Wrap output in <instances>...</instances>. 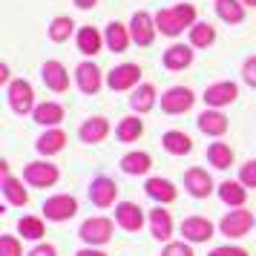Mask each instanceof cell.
<instances>
[{
    "instance_id": "cell-1",
    "label": "cell",
    "mask_w": 256,
    "mask_h": 256,
    "mask_svg": "<svg viewBox=\"0 0 256 256\" xmlns=\"http://www.w3.org/2000/svg\"><path fill=\"white\" fill-rule=\"evenodd\" d=\"M193 24H196V6H193V3H178L173 9H162V12L156 14L158 32L167 35V38H178Z\"/></svg>"
},
{
    "instance_id": "cell-2",
    "label": "cell",
    "mask_w": 256,
    "mask_h": 256,
    "mask_svg": "<svg viewBox=\"0 0 256 256\" xmlns=\"http://www.w3.org/2000/svg\"><path fill=\"white\" fill-rule=\"evenodd\" d=\"M6 98H9V106H12L14 116H29V112H35V90H32V84L26 81V78H18L6 86Z\"/></svg>"
},
{
    "instance_id": "cell-3",
    "label": "cell",
    "mask_w": 256,
    "mask_h": 256,
    "mask_svg": "<svg viewBox=\"0 0 256 256\" xmlns=\"http://www.w3.org/2000/svg\"><path fill=\"white\" fill-rule=\"evenodd\" d=\"M60 178V170L55 164L49 162H29L24 167V182L29 187H40V190H46V187H55Z\"/></svg>"
},
{
    "instance_id": "cell-4",
    "label": "cell",
    "mask_w": 256,
    "mask_h": 256,
    "mask_svg": "<svg viewBox=\"0 0 256 256\" xmlns=\"http://www.w3.org/2000/svg\"><path fill=\"white\" fill-rule=\"evenodd\" d=\"M78 236H81L90 248L106 244L110 239H112V219H106V216H90V219L81 224Z\"/></svg>"
},
{
    "instance_id": "cell-5",
    "label": "cell",
    "mask_w": 256,
    "mask_h": 256,
    "mask_svg": "<svg viewBox=\"0 0 256 256\" xmlns=\"http://www.w3.org/2000/svg\"><path fill=\"white\" fill-rule=\"evenodd\" d=\"M256 222H254V213L250 210H244V208H233L230 213H224L219 222V230L228 236V239H242L244 233L254 228Z\"/></svg>"
},
{
    "instance_id": "cell-6",
    "label": "cell",
    "mask_w": 256,
    "mask_h": 256,
    "mask_svg": "<svg viewBox=\"0 0 256 256\" xmlns=\"http://www.w3.org/2000/svg\"><path fill=\"white\" fill-rule=\"evenodd\" d=\"M193 104H196V95L187 86H170L162 95V112H167V116H182L187 110H193Z\"/></svg>"
},
{
    "instance_id": "cell-7",
    "label": "cell",
    "mask_w": 256,
    "mask_h": 256,
    "mask_svg": "<svg viewBox=\"0 0 256 256\" xmlns=\"http://www.w3.org/2000/svg\"><path fill=\"white\" fill-rule=\"evenodd\" d=\"M141 81V66L138 64H121L106 75V86L112 92H127V90H136Z\"/></svg>"
},
{
    "instance_id": "cell-8",
    "label": "cell",
    "mask_w": 256,
    "mask_h": 256,
    "mask_svg": "<svg viewBox=\"0 0 256 256\" xmlns=\"http://www.w3.org/2000/svg\"><path fill=\"white\" fill-rule=\"evenodd\" d=\"M78 213V198L75 196H66V193H58L44 202V216L46 222H66Z\"/></svg>"
},
{
    "instance_id": "cell-9",
    "label": "cell",
    "mask_w": 256,
    "mask_h": 256,
    "mask_svg": "<svg viewBox=\"0 0 256 256\" xmlns=\"http://www.w3.org/2000/svg\"><path fill=\"white\" fill-rule=\"evenodd\" d=\"M156 32H158V26H156V18H152V14L136 12L132 18H130V35H132V44H138V46H152Z\"/></svg>"
},
{
    "instance_id": "cell-10",
    "label": "cell",
    "mask_w": 256,
    "mask_h": 256,
    "mask_svg": "<svg viewBox=\"0 0 256 256\" xmlns=\"http://www.w3.org/2000/svg\"><path fill=\"white\" fill-rule=\"evenodd\" d=\"M204 104L213 106V110H222V106H228L233 104L236 98H239V84H233V81H216V84H210L208 90H204Z\"/></svg>"
},
{
    "instance_id": "cell-11",
    "label": "cell",
    "mask_w": 256,
    "mask_h": 256,
    "mask_svg": "<svg viewBox=\"0 0 256 256\" xmlns=\"http://www.w3.org/2000/svg\"><path fill=\"white\" fill-rule=\"evenodd\" d=\"M213 233H216V228H213V222L204 219V216H187V219L182 222V236H184V242H190V244L208 242V239H213Z\"/></svg>"
},
{
    "instance_id": "cell-12",
    "label": "cell",
    "mask_w": 256,
    "mask_h": 256,
    "mask_svg": "<svg viewBox=\"0 0 256 256\" xmlns=\"http://www.w3.org/2000/svg\"><path fill=\"white\" fill-rule=\"evenodd\" d=\"M116 224L127 233H138L144 228V210L136 202H118L116 204Z\"/></svg>"
},
{
    "instance_id": "cell-13",
    "label": "cell",
    "mask_w": 256,
    "mask_h": 256,
    "mask_svg": "<svg viewBox=\"0 0 256 256\" xmlns=\"http://www.w3.org/2000/svg\"><path fill=\"white\" fill-rule=\"evenodd\" d=\"M75 84H78V90L84 95H98V90L104 86V75H101V70L95 66L92 60H84L75 70Z\"/></svg>"
},
{
    "instance_id": "cell-14",
    "label": "cell",
    "mask_w": 256,
    "mask_h": 256,
    "mask_svg": "<svg viewBox=\"0 0 256 256\" xmlns=\"http://www.w3.org/2000/svg\"><path fill=\"white\" fill-rule=\"evenodd\" d=\"M118 198V184L112 178H106V176H98L92 178V184H90V202H92L95 208H112Z\"/></svg>"
},
{
    "instance_id": "cell-15",
    "label": "cell",
    "mask_w": 256,
    "mask_h": 256,
    "mask_svg": "<svg viewBox=\"0 0 256 256\" xmlns=\"http://www.w3.org/2000/svg\"><path fill=\"white\" fill-rule=\"evenodd\" d=\"M184 187L187 193L193 198H208L216 187H213V178H210L208 170H202V167H190L184 173Z\"/></svg>"
},
{
    "instance_id": "cell-16",
    "label": "cell",
    "mask_w": 256,
    "mask_h": 256,
    "mask_svg": "<svg viewBox=\"0 0 256 256\" xmlns=\"http://www.w3.org/2000/svg\"><path fill=\"white\" fill-rule=\"evenodd\" d=\"M40 78H44V84L52 92H66L70 90V72H66V66L60 60H46L40 66Z\"/></svg>"
},
{
    "instance_id": "cell-17",
    "label": "cell",
    "mask_w": 256,
    "mask_h": 256,
    "mask_svg": "<svg viewBox=\"0 0 256 256\" xmlns=\"http://www.w3.org/2000/svg\"><path fill=\"white\" fill-rule=\"evenodd\" d=\"M144 193L156 202V204H173L176 202V187L173 182H167V178H162V176H152V178H147L144 182Z\"/></svg>"
},
{
    "instance_id": "cell-18",
    "label": "cell",
    "mask_w": 256,
    "mask_h": 256,
    "mask_svg": "<svg viewBox=\"0 0 256 256\" xmlns=\"http://www.w3.org/2000/svg\"><path fill=\"white\" fill-rule=\"evenodd\" d=\"M196 124L204 136H213V138H222V136L228 132V127H230V124H228V116L219 112V110H213V106L204 110V112L196 118Z\"/></svg>"
},
{
    "instance_id": "cell-19",
    "label": "cell",
    "mask_w": 256,
    "mask_h": 256,
    "mask_svg": "<svg viewBox=\"0 0 256 256\" xmlns=\"http://www.w3.org/2000/svg\"><path fill=\"white\" fill-rule=\"evenodd\" d=\"M106 136H110V121H106L104 116L86 118L81 124V130H78V138H81L84 144H101Z\"/></svg>"
},
{
    "instance_id": "cell-20",
    "label": "cell",
    "mask_w": 256,
    "mask_h": 256,
    "mask_svg": "<svg viewBox=\"0 0 256 256\" xmlns=\"http://www.w3.org/2000/svg\"><path fill=\"white\" fill-rule=\"evenodd\" d=\"M150 230L158 242H167L173 236V216H170V210H164V204H156L150 210Z\"/></svg>"
},
{
    "instance_id": "cell-21",
    "label": "cell",
    "mask_w": 256,
    "mask_h": 256,
    "mask_svg": "<svg viewBox=\"0 0 256 256\" xmlns=\"http://www.w3.org/2000/svg\"><path fill=\"white\" fill-rule=\"evenodd\" d=\"M104 40H106V49H112V52H127L130 44H132L130 26L118 24V20L106 24V29H104Z\"/></svg>"
},
{
    "instance_id": "cell-22",
    "label": "cell",
    "mask_w": 256,
    "mask_h": 256,
    "mask_svg": "<svg viewBox=\"0 0 256 256\" xmlns=\"http://www.w3.org/2000/svg\"><path fill=\"white\" fill-rule=\"evenodd\" d=\"M162 147L170 156H190L193 152V138L187 136L184 130H167L162 136Z\"/></svg>"
},
{
    "instance_id": "cell-23",
    "label": "cell",
    "mask_w": 256,
    "mask_h": 256,
    "mask_svg": "<svg viewBox=\"0 0 256 256\" xmlns=\"http://www.w3.org/2000/svg\"><path fill=\"white\" fill-rule=\"evenodd\" d=\"M216 190H219V198L228 208H244V202H248V187H244L239 178H236V182L228 178V182H222Z\"/></svg>"
},
{
    "instance_id": "cell-24",
    "label": "cell",
    "mask_w": 256,
    "mask_h": 256,
    "mask_svg": "<svg viewBox=\"0 0 256 256\" xmlns=\"http://www.w3.org/2000/svg\"><path fill=\"white\" fill-rule=\"evenodd\" d=\"M64 147H66V132L58 130V127H46V132L35 141V150L40 152V156H55V152H60Z\"/></svg>"
},
{
    "instance_id": "cell-25",
    "label": "cell",
    "mask_w": 256,
    "mask_h": 256,
    "mask_svg": "<svg viewBox=\"0 0 256 256\" xmlns=\"http://www.w3.org/2000/svg\"><path fill=\"white\" fill-rule=\"evenodd\" d=\"M162 64L167 66L170 72H178V70H187L190 64H193V49L184 46V44H173V46L164 52Z\"/></svg>"
},
{
    "instance_id": "cell-26",
    "label": "cell",
    "mask_w": 256,
    "mask_h": 256,
    "mask_svg": "<svg viewBox=\"0 0 256 256\" xmlns=\"http://www.w3.org/2000/svg\"><path fill=\"white\" fill-rule=\"evenodd\" d=\"M32 118H35L40 127H58L60 121L66 118V112H64V106H60L58 101H44V104L35 106Z\"/></svg>"
},
{
    "instance_id": "cell-27",
    "label": "cell",
    "mask_w": 256,
    "mask_h": 256,
    "mask_svg": "<svg viewBox=\"0 0 256 256\" xmlns=\"http://www.w3.org/2000/svg\"><path fill=\"white\" fill-rule=\"evenodd\" d=\"M3 196H6V202H9L12 208H26V204H29V190H26L24 182L14 178L12 173L3 176Z\"/></svg>"
},
{
    "instance_id": "cell-28",
    "label": "cell",
    "mask_w": 256,
    "mask_h": 256,
    "mask_svg": "<svg viewBox=\"0 0 256 256\" xmlns=\"http://www.w3.org/2000/svg\"><path fill=\"white\" fill-rule=\"evenodd\" d=\"M75 44H78V49H81L84 55H98L101 49H104V35L95 29V26H84V29H78V38H75Z\"/></svg>"
},
{
    "instance_id": "cell-29",
    "label": "cell",
    "mask_w": 256,
    "mask_h": 256,
    "mask_svg": "<svg viewBox=\"0 0 256 256\" xmlns=\"http://www.w3.org/2000/svg\"><path fill=\"white\" fill-rule=\"evenodd\" d=\"M130 106H132V112H138V116L150 112L152 106H156V86H152V84H138V86L132 90V95H130Z\"/></svg>"
},
{
    "instance_id": "cell-30",
    "label": "cell",
    "mask_w": 256,
    "mask_h": 256,
    "mask_svg": "<svg viewBox=\"0 0 256 256\" xmlns=\"http://www.w3.org/2000/svg\"><path fill=\"white\" fill-rule=\"evenodd\" d=\"M150 167H152L150 152L132 150V152H127V156L121 158V170H124L127 176H147L150 173Z\"/></svg>"
},
{
    "instance_id": "cell-31",
    "label": "cell",
    "mask_w": 256,
    "mask_h": 256,
    "mask_svg": "<svg viewBox=\"0 0 256 256\" xmlns=\"http://www.w3.org/2000/svg\"><path fill=\"white\" fill-rule=\"evenodd\" d=\"M116 136L121 144H132V141H138L141 136H144V121H141L138 116H127L118 121L116 127Z\"/></svg>"
},
{
    "instance_id": "cell-32",
    "label": "cell",
    "mask_w": 256,
    "mask_h": 256,
    "mask_svg": "<svg viewBox=\"0 0 256 256\" xmlns=\"http://www.w3.org/2000/svg\"><path fill=\"white\" fill-rule=\"evenodd\" d=\"M216 14L224 24L239 26L244 20V3L242 0H216Z\"/></svg>"
},
{
    "instance_id": "cell-33",
    "label": "cell",
    "mask_w": 256,
    "mask_h": 256,
    "mask_svg": "<svg viewBox=\"0 0 256 256\" xmlns=\"http://www.w3.org/2000/svg\"><path fill=\"white\" fill-rule=\"evenodd\" d=\"M208 162L216 167V170H228L233 164V150L230 144H224V141H213L208 147Z\"/></svg>"
},
{
    "instance_id": "cell-34",
    "label": "cell",
    "mask_w": 256,
    "mask_h": 256,
    "mask_svg": "<svg viewBox=\"0 0 256 256\" xmlns=\"http://www.w3.org/2000/svg\"><path fill=\"white\" fill-rule=\"evenodd\" d=\"M216 40V29L204 20H196V24L190 26V46L196 49H208L210 44Z\"/></svg>"
},
{
    "instance_id": "cell-35",
    "label": "cell",
    "mask_w": 256,
    "mask_h": 256,
    "mask_svg": "<svg viewBox=\"0 0 256 256\" xmlns=\"http://www.w3.org/2000/svg\"><path fill=\"white\" fill-rule=\"evenodd\" d=\"M18 233H20L24 239H35V242H40L44 233H46L44 219H38V216H24V219L18 222Z\"/></svg>"
},
{
    "instance_id": "cell-36",
    "label": "cell",
    "mask_w": 256,
    "mask_h": 256,
    "mask_svg": "<svg viewBox=\"0 0 256 256\" xmlns=\"http://www.w3.org/2000/svg\"><path fill=\"white\" fill-rule=\"evenodd\" d=\"M72 29H75V20H72V18H66V14H60V18H55V20L49 24V40L64 44V40H70Z\"/></svg>"
},
{
    "instance_id": "cell-37",
    "label": "cell",
    "mask_w": 256,
    "mask_h": 256,
    "mask_svg": "<svg viewBox=\"0 0 256 256\" xmlns=\"http://www.w3.org/2000/svg\"><path fill=\"white\" fill-rule=\"evenodd\" d=\"M0 256H24V244L18 236H0Z\"/></svg>"
},
{
    "instance_id": "cell-38",
    "label": "cell",
    "mask_w": 256,
    "mask_h": 256,
    "mask_svg": "<svg viewBox=\"0 0 256 256\" xmlns=\"http://www.w3.org/2000/svg\"><path fill=\"white\" fill-rule=\"evenodd\" d=\"M239 182H242L248 190H250V187L256 190V158H250L248 164H242V170H239Z\"/></svg>"
},
{
    "instance_id": "cell-39",
    "label": "cell",
    "mask_w": 256,
    "mask_h": 256,
    "mask_svg": "<svg viewBox=\"0 0 256 256\" xmlns=\"http://www.w3.org/2000/svg\"><path fill=\"white\" fill-rule=\"evenodd\" d=\"M162 256H196V254H193L190 242H167L164 250H162Z\"/></svg>"
},
{
    "instance_id": "cell-40",
    "label": "cell",
    "mask_w": 256,
    "mask_h": 256,
    "mask_svg": "<svg viewBox=\"0 0 256 256\" xmlns=\"http://www.w3.org/2000/svg\"><path fill=\"white\" fill-rule=\"evenodd\" d=\"M242 81L256 90V55L244 58V64H242Z\"/></svg>"
},
{
    "instance_id": "cell-41",
    "label": "cell",
    "mask_w": 256,
    "mask_h": 256,
    "mask_svg": "<svg viewBox=\"0 0 256 256\" xmlns=\"http://www.w3.org/2000/svg\"><path fill=\"white\" fill-rule=\"evenodd\" d=\"M208 256H248L244 248H236V244H219V248H213Z\"/></svg>"
},
{
    "instance_id": "cell-42",
    "label": "cell",
    "mask_w": 256,
    "mask_h": 256,
    "mask_svg": "<svg viewBox=\"0 0 256 256\" xmlns=\"http://www.w3.org/2000/svg\"><path fill=\"white\" fill-rule=\"evenodd\" d=\"M26 256H58V248H55V244H49V242H38Z\"/></svg>"
},
{
    "instance_id": "cell-43",
    "label": "cell",
    "mask_w": 256,
    "mask_h": 256,
    "mask_svg": "<svg viewBox=\"0 0 256 256\" xmlns=\"http://www.w3.org/2000/svg\"><path fill=\"white\" fill-rule=\"evenodd\" d=\"M75 256H106V254H104V250H98V248H90V244H86V248H84V250H78Z\"/></svg>"
},
{
    "instance_id": "cell-44",
    "label": "cell",
    "mask_w": 256,
    "mask_h": 256,
    "mask_svg": "<svg viewBox=\"0 0 256 256\" xmlns=\"http://www.w3.org/2000/svg\"><path fill=\"white\" fill-rule=\"evenodd\" d=\"M78 9H92V6H98V0H72Z\"/></svg>"
},
{
    "instance_id": "cell-45",
    "label": "cell",
    "mask_w": 256,
    "mask_h": 256,
    "mask_svg": "<svg viewBox=\"0 0 256 256\" xmlns=\"http://www.w3.org/2000/svg\"><path fill=\"white\" fill-rule=\"evenodd\" d=\"M0 84H6V86H9V66H6V64H3V66H0Z\"/></svg>"
},
{
    "instance_id": "cell-46",
    "label": "cell",
    "mask_w": 256,
    "mask_h": 256,
    "mask_svg": "<svg viewBox=\"0 0 256 256\" xmlns=\"http://www.w3.org/2000/svg\"><path fill=\"white\" fill-rule=\"evenodd\" d=\"M242 3H244V6H254V9H256V0H242Z\"/></svg>"
}]
</instances>
